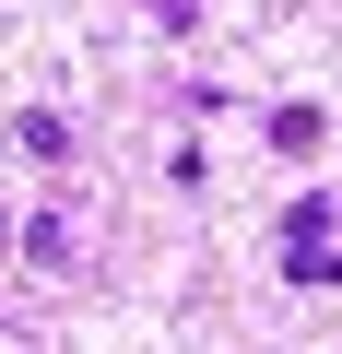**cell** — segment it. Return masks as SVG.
I'll list each match as a JSON object with an SVG mask.
<instances>
[{
    "mask_svg": "<svg viewBox=\"0 0 342 354\" xmlns=\"http://www.w3.org/2000/svg\"><path fill=\"white\" fill-rule=\"evenodd\" d=\"M12 142H24V153H36V165H71V130H59V118H48V106H24V118H12Z\"/></svg>",
    "mask_w": 342,
    "mask_h": 354,
    "instance_id": "1",
    "label": "cell"
},
{
    "mask_svg": "<svg viewBox=\"0 0 342 354\" xmlns=\"http://www.w3.org/2000/svg\"><path fill=\"white\" fill-rule=\"evenodd\" d=\"M272 142L283 153H319V106H272Z\"/></svg>",
    "mask_w": 342,
    "mask_h": 354,
    "instance_id": "2",
    "label": "cell"
},
{
    "mask_svg": "<svg viewBox=\"0 0 342 354\" xmlns=\"http://www.w3.org/2000/svg\"><path fill=\"white\" fill-rule=\"evenodd\" d=\"M283 272L295 283H342V248H283Z\"/></svg>",
    "mask_w": 342,
    "mask_h": 354,
    "instance_id": "3",
    "label": "cell"
},
{
    "mask_svg": "<svg viewBox=\"0 0 342 354\" xmlns=\"http://www.w3.org/2000/svg\"><path fill=\"white\" fill-rule=\"evenodd\" d=\"M153 12H165V24H189V12H178V0H153Z\"/></svg>",
    "mask_w": 342,
    "mask_h": 354,
    "instance_id": "4",
    "label": "cell"
}]
</instances>
